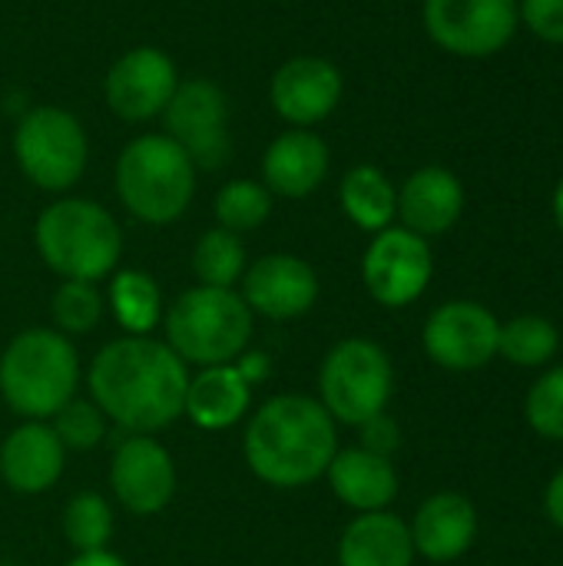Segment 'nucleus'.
<instances>
[{
  "instance_id": "f257e3e1",
  "label": "nucleus",
  "mask_w": 563,
  "mask_h": 566,
  "mask_svg": "<svg viewBox=\"0 0 563 566\" xmlns=\"http://www.w3.org/2000/svg\"><path fill=\"white\" fill-rule=\"evenodd\" d=\"M189 365L149 335H123L103 345L86 371L90 401L123 431L153 434L183 418Z\"/></svg>"
},
{
  "instance_id": "f03ea898",
  "label": "nucleus",
  "mask_w": 563,
  "mask_h": 566,
  "mask_svg": "<svg viewBox=\"0 0 563 566\" xmlns=\"http://www.w3.org/2000/svg\"><path fill=\"white\" fill-rule=\"evenodd\" d=\"M338 451V431L319 398L275 395L256 408L242 434L249 471L279 491L309 488L325 478Z\"/></svg>"
},
{
  "instance_id": "7ed1b4c3",
  "label": "nucleus",
  "mask_w": 563,
  "mask_h": 566,
  "mask_svg": "<svg viewBox=\"0 0 563 566\" xmlns=\"http://www.w3.org/2000/svg\"><path fill=\"white\" fill-rule=\"evenodd\" d=\"M33 245L43 265L60 279L96 285L116 272L123 255V232L106 206L63 196L37 216Z\"/></svg>"
},
{
  "instance_id": "20e7f679",
  "label": "nucleus",
  "mask_w": 563,
  "mask_h": 566,
  "mask_svg": "<svg viewBox=\"0 0 563 566\" xmlns=\"http://www.w3.org/2000/svg\"><path fill=\"white\" fill-rule=\"evenodd\" d=\"M80 358L56 328H23L0 355V398L23 421L53 418L76 398Z\"/></svg>"
},
{
  "instance_id": "39448f33",
  "label": "nucleus",
  "mask_w": 563,
  "mask_h": 566,
  "mask_svg": "<svg viewBox=\"0 0 563 566\" xmlns=\"http://www.w3.org/2000/svg\"><path fill=\"white\" fill-rule=\"evenodd\" d=\"M196 166L186 149L166 133L129 139L116 159V196L126 212L146 226L183 219L196 196Z\"/></svg>"
},
{
  "instance_id": "423d86ee",
  "label": "nucleus",
  "mask_w": 563,
  "mask_h": 566,
  "mask_svg": "<svg viewBox=\"0 0 563 566\" xmlns=\"http://www.w3.org/2000/svg\"><path fill=\"white\" fill-rule=\"evenodd\" d=\"M163 335L183 365H232L252 342V312L236 289L196 285L169 302Z\"/></svg>"
},
{
  "instance_id": "0eeeda50",
  "label": "nucleus",
  "mask_w": 563,
  "mask_h": 566,
  "mask_svg": "<svg viewBox=\"0 0 563 566\" xmlns=\"http://www.w3.org/2000/svg\"><path fill=\"white\" fill-rule=\"evenodd\" d=\"M395 368L382 345L345 338L329 348L319 368V401L335 424L358 428L382 415L392 401Z\"/></svg>"
},
{
  "instance_id": "6e6552de",
  "label": "nucleus",
  "mask_w": 563,
  "mask_h": 566,
  "mask_svg": "<svg viewBox=\"0 0 563 566\" xmlns=\"http://www.w3.org/2000/svg\"><path fill=\"white\" fill-rule=\"evenodd\" d=\"M13 159L20 172L43 192H66L80 182L90 139L83 123L60 106H33L13 129Z\"/></svg>"
},
{
  "instance_id": "1a4fd4ad",
  "label": "nucleus",
  "mask_w": 563,
  "mask_h": 566,
  "mask_svg": "<svg viewBox=\"0 0 563 566\" xmlns=\"http://www.w3.org/2000/svg\"><path fill=\"white\" fill-rule=\"evenodd\" d=\"M421 20L431 43L461 60L501 53L521 27L518 0H425Z\"/></svg>"
},
{
  "instance_id": "9d476101",
  "label": "nucleus",
  "mask_w": 563,
  "mask_h": 566,
  "mask_svg": "<svg viewBox=\"0 0 563 566\" xmlns=\"http://www.w3.org/2000/svg\"><path fill=\"white\" fill-rule=\"evenodd\" d=\"M166 136L176 139L196 169H219L229 163V96L206 76L179 80L169 106L163 109Z\"/></svg>"
},
{
  "instance_id": "9b49d317",
  "label": "nucleus",
  "mask_w": 563,
  "mask_h": 566,
  "mask_svg": "<svg viewBox=\"0 0 563 566\" xmlns=\"http://www.w3.org/2000/svg\"><path fill=\"white\" fill-rule=\"evenodd\" d=\"M435 255L428 239L415 235L405 226H388L372 235L362 255V282L365 292L382 308H408L418 302L431 282Z\"/></svg>"
},
{
  "instance_id": "f8f14e48",
  "label": "nucleus",
  "mask_w": 563,
  "mask_h": 566,
  "mask_svg": "<svg viewBox=\"0 0 563 566\" xmlns=\"http://www.w3.org/2000/svg\"><path fill=\"white\" fill-rule=\"evenodd\" d=\"M501 322L481 302L451 298L438 305L421 328L425 355L448 371H478L498 358Z\"/></svg>"
},
{
  "instance_id": "ddd939ff",
  "label": "nucleus",
  "mask_w": 563,
  "mask_h": 566,
  "mask_svg": "<svg viewBox=\"0 0 563 566\" xmlns=\"http://www.w3.org/2000/svg\"><path fill=\"white\" fill-rule=\"evenodd\" d=\"M179 86V70L173 56L159 46H133L126 50L103 80L106 106L126 123H146L163 116L173 93Z\"/></svg>"
},
{
  "instance_id": "4468645a",
  "label": "nucleus",
  "mask_w": 563,
  "mask_h": 566,
  "mask_svg": "<svg viewBox=\"0 0 563 566\" xmlns=\"http://www.w3.org/2000/svg\"><path fill=\"white\" fill-rule=\"evenodd\" d=\"M110 491L123 511L136 517L159 514L176 494L173 454L153 434H129L110 461Z\"/></svg>"
},
{
  "instance_id": "2eb2a0df",
  "label": "nucleus",
  "mask_w": 563,
  "mask_h": 566,
  "mask_svg": "<svg viewBox=\"0 0 563 566\" xmlns=\"http://www.w3.org/2000/svg\"><path fill=\"white\" fill-rule=\"evenodd\" d=\"M319 272L292 255V252H269L246 265L242 272V302L252 315L272 318V322H292L315 308L319 302Z\"/></svg>"
},
{
  "instance_id": "dca6fc26",
  "label": "nucleus",
  "mask_w": 563,
  "mask_h": 566,
  "mask_svg": "<svg viewBox=\"0 0 563 566\" xmlns=\"http://www.w3.org/2000/svg\"><path fill=\"white\" fill-rule=\"evenodd\" d=\"M345 93L342 70L325 56H292L285 60L269 80V103L272 109L299 129H309L329 119Z\"/></svg>"
},
{
  "instance_id": "f3484780",
  "label": "nucleus",
  "mask_w": 563,
  "mask_h": 566,
  "mask_svg": "<svg viewBox=\"0 0 563 566\" xmlns=\"http://www.w3.org/2000/svg\"><path fill=\"white\" fill-rule=\"evenodd\" d=\"M329 143L312 129H285L262 153V186L282 199L312 196L329 176Z\"/></svg>"
},
{
  "instance_id": "a211bd4d",
  "label": "nucleus",
  "mask_w": 563,
  "mask_h": 566,
  "mask_svg": "<svg viewBox=\"0 0 563 566\" xmlns=\"http://www.w3.org/2000/svg\"><path fill=\"white\" fill-rule=\"evenodd\" d=\"M66 464V448L43 421L17 424L0 444V478L13 494H46Z\"/></svg>"
},
{
  "instance_id": "6ab92c4d",
  "label": "nucleus",
  "mask_w": 563,
  "mask_h": 566,
  "mask_svg": "<svg viewBox=\"0 0 563 566\" xmlns=\"http://www.w3.org/2000/svg\"><path fill=\"white\" fill-rule=\"evenodd\" d=\"M465 182L445 166L415 169L398 189V219L421 239L445 235L465 212Z\"/></svg>"
},
{
  "instance_id": "aec40b11",
  "label": "nucleus",
  "mask_w": 563,
  "mask_h": 566,
  "mask_svg": "<svg viewBox=\"0 0 563 566\" xmlns=\"http://www.w3.org/2000/svg\"><path fill=\"white\" fill-rule=\"evenodd\" d=\"M415 554L431 564H451L465 557L478 537V511L465 494H431L408 524Z\"/></svg>"
},
{
  "instance_id": "412c9836",
  "label": "nucleus",
  "mask_w": 563,
  "mask_h": 566,
  "mask_svg": "<svg viewBox=\"0 0 563 566\" xmlns=\"http://www.w3.org/2000/svg\"><path fill=\"white\" fill-rule=\"evenodd\" d=\"M325 478L332 494L358 514L388 511L398 497V471L392 458H378L365 448L335 451Z\"/></svg>"
},
{
  "instance_id": "4be33fe9",
  "label": "nucleus",
  "mask_w": 563,
  "mask_h": 566,
  "mask_svg": "<svg viewBox=\"0 0 563 566\" xmlns=\"http://www.w3.org/2000/svg\"><path fill=\"white\" fill-rule=\"evenodd\" d=\"M252 408V385L239 375L236 365L199 368L186 385L183 415L202 431H226L239 424Z\"/></svg>"
},
{
  "instance_id": "5701e85b",
  "label": "nucleus",
  "mask_w": 563,
  "mask_h": 566,
  "mask_svg": "<svg viewBox=\"0 0 563 566\" xmlns=\"http://www.w3.org/2000/svg\"><path fill=\"white\" fill-rule=\"evenodd\" d=\"M411 531L398 514L375 511L348 521L338 541V566H411Z\"/></svg>"
},
{
  "instance_id": "b1692460",
  "label": "nucleus",
  "mask_w": 563,
  "mask_h": 566,
  "mask_svg": "<svg viewBox=\"0 0 563 566\" xmlns=\"http://www.w3.org/2000/svg\"><path fill=\"white\" fill-rule=\"evenodd\" d=\"M338 206L362 232H382L398 219V186L378 166H352L338 182Z\"/></svg>"
},
{
  "instance_id": "393cba45",
  "label": "nucleus",
  "mask_w": 563,
  "mask_h": 566,
  "mask_svg": "<svg viewBox=\"0 0 563 566\" xmlns=\"http://www.w3.org/2000/svg\"><path fill=\"white\" fill-rule=\"evenodd\" d=\"M110 308L126 335H149L163 322L159 282L143 269H116L110 279Z\"/></svg>"
},
{
  "instance_id": "a878e982",
  "label": "nucleus",
  "mask_w": 563,
  "mask_h": 566,
  "mask_svg": "<svg viewBox=\"0 0 563 566\" xmlns=\"http://www.w3.org/2000/svg\"><path fill=\"white\" fill-rule=\"evenodd\" d=\"M561 348V332L544 315H518L501 322L498 335V358L518 368H548Z\"/></svg>"
},
{
  "instance_id": "bb28decb",
  "label": "nucleus",
  "mask_w": 563,
  "mask_h": 566,
  "mask_svg": "<svg viewBox=\"0 0 563 566\" xmlns=\"http://www.w3.org/2000/svg\"><path fill=\"white\" fill-rule=\"evenodd\" d=\"M246 245L242 235L229 232V229H209L199 235V242L192 245V272L199 279V285L209 289H236L242 282L246 272Z\"/></svg>"
},
{
  "instance_id": "cd10ccee",
  "label": "nucleus",
  "mask_w": 563,
  "mask_h": 566,
  "mask_svg": "<svg viewBox=\"0 0 563 566\" xmlns=\"http://www.w3.org/2000/svg\"><path fill=\"white\" fill-rule=\"evenodd\" d=\"M63 537L76 554H90V551H106L110 537H113V511L110 501L96 491H80L66 501L63 507Z\"/></svg>"
},
{
  "instance_id": "c85d7f7f",
  "label": "nucleus",
  "mask_w": 563,
  "mask_h": 566,
  "mask_svg": "<svg viewBox=\"0 0 563 566\" xmlns=\"http://www.w3.org/2000/svg\"><path fill=\"white\" fill-rule=\"evenodd\" d=\"M219 229H229L236 235L256 232L272 216V192L259 179H229L212 202Z\"/></svg>"
},
{
  "instance_id": "c756f323",
  "label": "nucleus",
  "mask_w": 563,
  "mask_h": 566,
  "mask_svg": "<svg viewBox=\"0 0 563 566\" xmlns=\"http://www.w3.org/2000/svg\"><path fill=\"white\" fill-rule=\"evenodd\" d=\"M50 315L60 335H90L103 322V295L93 282L63 279L50 298Z\"/></svg>"
},
{
  "instance_id": "7c9ffc66",
  "label": "nucleus",
  "mask_w": 563,
  "mask_h": 566,
  "mask_svg": "<svg viewBox=\"0 0 563 566\" xmlns=\"http://www.w3.org/2000/svg\"><path fill=\"white\" fill-rule=\"evenodd\" d=\"M53 434L66 451H93L106 438L110 418L90 398H70L53 418Z\"/></svg>"
},
{
  "instance_id": "2f4dec72",
  "label": "nucleus",
  "mask_w": 563,
  "mask_h": 566,
  "mask_svg": "<svg viewBox=\"0 0 563 566\" xmlns=\"http://www.w3.org/2000/svg\"><path fill=\"white\" fill-rule=\"evenodd\" d=\"M524 415L534 434L563 441V365L548 368L528 391Z\"/></svg>"
},
{
  "instance_id": "473e14b6",
  "label": "nucleus",
  "mask_w": 563,
  "mask_h": 566,
  "mask_svg": "<svg viewBox=\"0 0 563 566\" xmlns=\"http://www.w3.org/2000/svg\"><path fill=\"white\" fill-rule=\"evenodd\" d=\"M518 17L538 40L563 46V0H518Z\"/></svg>"
},
{
  "instance_id": "72a5a7b5",
  "label": "nucleus",
  "mask_w": 563,
  "mask_h": 566,
  "mask_svg": "<svg viewBox=\"0 0 563 566\" xmlns=\"http://www.w3.org/2000/svg\"><path fill=\"white\" fill-rule=\"evenodd\" d=\"M358 448L378 454V458H395V451L402 448V428L392 415H375L365 424H358Z\"/></svg>"
},
{
  "instance_id": "f704fd0d",
  "label": "nucleus",
  "mask_w": 563,
  "mask_h": 566,
  "mask_svg": "<svg viewBox=\"0 0 563 566\" xmlns=\"http://www.w3.org/2000/svg\"><path fill=\"white\" fill-rule=\"evenodd\" d=\"M232 365L239 368V375H242L249 385H259V381L269 375V368H272V365H269V355H262V352H249V348H246Z\"/></svg>"
},
{
  "instance_id": "c9c22d12",
  "label": "nucleus",
  "mask_w": 563,
  "mask_h": 566,
  "mask_svg": "<svg viewBox=\"0 0 563 566\" xmlns=\"http://www.w3.org/2000/svg\"><path fill=\"white\" fill-rule=\"evenodd\" d=\"M544 514L548 521L563 531V468L548 481V491H544Z\"/></svg>"
},
{
  "instance_id": "e433bc0d",
  "label": "nucleus",
  "mask_w": 563,
  "mask_h": 566,
  "mask_svg": "<svg viewBox=\"0 0 563 566\" xmlns=\"http://www.w3.org/2000/svg\"><path fill=\"white\" fill-rule=\"evenodd\" d=\"M66 566H126V560L119 554H113L110 547L106 551H90V554H76Z\"/></svg>"
},
{
  "instance_id": "4c0bfd02",
  "label": "nucleus",
  "mask_w": 563,
  "mask_h": 566,
  "mask_svg": "<svg viewBox=\"0 0 563 566\" xmlns=\"http://www.w3.org/2000/svg\"><path fill=\"white\" fill-rule=\"evenodd\" d=\"M551 206H554V222H557V229H561V235H563V176L557 179V186H554V199H551Z\"/></svg>"
}]
</instances>
